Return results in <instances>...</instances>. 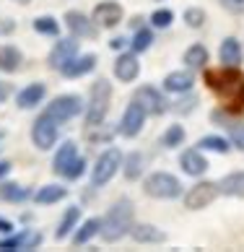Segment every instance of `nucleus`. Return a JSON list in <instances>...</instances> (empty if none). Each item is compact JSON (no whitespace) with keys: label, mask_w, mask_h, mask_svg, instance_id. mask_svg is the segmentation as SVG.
I'll use <instances>...</instances> for the list:
<instances>
[{"label":"nucleus","mask_w":244,"mask_h":252,"mask_svg":"<svg viewBox=\"0 0 244 252\" xmlns=\"http://www.w3.org/2000/svg\"><path fill=\"white\" fill-rule=\"evenodd\" d=\"M203 81L221 101L223 109H229L231 115L244 112V73L239 68H231V65L203 68Z\"/></svg>","instance_id":"nucleus-1"},{"label":"nucleus","mask_w":244,"mask_h":252,"mask_svg":"<svg viewBox=\"0 0 244 252\" xmlns=\"http://www.w3.org/2000/svg\"><path fill=\"white\" fill-rule=\"evenodd\" d=\"M133 223H135V205H133V200L120 198V200L112 203L107 216L101 219L99 237H101V242H107V245H115V242H120L122 237L130 234Z\"/></svg>","instance_id":"nucleus-2"},{"label":"nucleus","mask_w":244,"mask_h":252,"mask_svg":"<svg viewBox=\"0 0 244 252\" xmlns=\"http://www.w3.org/2000/svg\"><path fill=\"white\" fill-rule=\"evenodd\" d=\"M112 104V83L107 78H96L89 89V104H86V127H101L107 120V112Z\"/></svg>","instance_id":"nucleus-3"},{"label":"nucleus","mask_w":244,"mask_h":252,"mask_svg":"<svg viewBox=\"0 0 244 252\" xmlns=\"http://www.w3.org/2000/svg\"><path fill=\"white\" fill-rule=\"evenodd\" d=\"M182 182L172 172H153L143 180V192L156 200H174L182 195Z\"/></svg>","instance_id":"nucleus-4"},{"label":"nucleus","mask_w":244,"mask_h":252,"mask_svg":"<svg viewBox=\"0 0 244 252\" xmlns=\"http://www.w3.org/2000/svg\"><path fill=\"white\" fill-rule=\"evenodd\" d=\"M122 151L117 146H109L107 151H101L96 164H93L91 169V188H104V185L115 177L120 169H122Z\"/></svg>","instance_id":"nucleus-5"},{"label":"nucleus","mask_w":244,"mask_h":252,"mask_svg":"<svg viewBox=\"0 0 244 252\" xmlns=\"http://www.w3.org/2000/svg\"><path fill=\"white\" fill-rule=\"evenodd\" d=\"M81 112H86V107H83L78 94H60L44 107V115H50L58 125H65V123H70V120H76Z\"/></svg>","instance_id":"nucleus-6"},{"label":"nucleus","mask_w":244,"mask_h":252,"mask_svg":"<svg viewBox=\"0 0 244 252\" xmlns=\"http://www.w3.org/2000/svg\"><path fill=\"white\" fill-rule=\"evenodd\" d=\"M221 195L218 190V182H211V180H200L195 182L190 190L184 192V208L187 211H203Z\"/></svg>","instance_id":"nucleus-7"},{"label":"nucleus","mask_w":244,"mask_h":252,"mask_svg":"<svg viewBox=\"0 0 244 252\" xmlns=\"http://www.w3.org/2000/svg\"><path fill=\"white\" fill-rule=\"evenodd\" d=\"M58 135H60V125L55 123L50 115L42 112L31 125V143L39 148V151H50V148L58 143Z\"/></svg>","instance_id":"nucleus-8"},{"label":"nucleus","mask_w":244,"mask_h":252,"mask_svg":"<svg viewBox=\"0 0 244 252\" xmlns=\"http://www.w3.org/2000/svg\"><path fill=\"white\" fill-rule=\"evenodd\" d=\"M146 120H148V112L143 109V104L140 101H130V104L125 107V112H122V120H120V125H117V133L122 138H135L143 133V125H146Z\"/></svg>","instance_id":"nucleus-9"},{"label":"nucleus","mask_w":244,"mask_h":252,"mask_svg":"<svg viewBox=\"0 0 244 252\" xmlns=\"http://www.w3.org/2000/svg\"><path fill=\"white\" fill-rule=\"evenodd\" d=\"M76 55H78V39L76 36H58L55 47L47 55V65H50L52 70H62Z\"/></svg>","instance_id":"nucleus-10"},{"label":"nucleus","mask_w":244,"mask_h":252,"mask_svg":"<svg viewBox=\"0 0 244 252\" xmlns=\"http://www.w3.org/2000/svg\"><path fill=\"white\" fill-rule=\"evenodd\" d=\"M133 99L140 101V104H143V109L148 112V115H153V117H161L164 112L169 109V101L164 99V94H161L156 86H151V83L138 86L135 94H133Z\"/></svg>","instance_id":"nucleus-11"},{"label":"nucleus","mask_w":244,"mask_h":252,"mask_svg":"<svg viewBox=\"0 0 244 252\" xmlns=\"http://www.w3.org/2000/svg\"><path fill=\"white\" fill-rule=\"evenodd\" d=\"M122 16H125V11H122V5L117 0H101L91 11V18L99 29H115V26L122 24Z\"/></svg>","instance_id":"nucleus-12"},{"label":"nucleus","mask_w":244,"mask_h":252,"mask_svg":"<svg viewBox=\"0 0 244 252\" xmlns=\"http://www.w3.org/2000/svg\"><path fill=\"white\" fill-rule=\"evenodd\" d=\"M62 24H65V29L70 32V36H76V39H93L96 29H99V26L93 24V18H89L81 11H68L62 16Z\"/></svg>","instance_id":"nucleus-13"},{"label":"nucleus","mask_w":244,"mask_h":252,"mask_svg":"<svg viewBox=\"0 0 244 252\" xmlns=\"http://www.w3.org/2000/svg\"><path fill=\"white\" fill-rule=\"evenodd\" d=\"M115 78L122 81V83H133L138 76H140V63H138V55L135 52H125L122 50V55L115 60Z\"/></svg>","instance_id":"nucleus-14"},{"label":"nucleus","mask_w":244,"mask_h":252,"mask_svg":"<svg viewBox=\"0 0 244 252\" xmlns=\"http://www.w3.org/2000/svg\"><path fill=\"white\" fill-rule=\"evenodd\" d=\"M180 166L184 174L190 177H203L208 172V158L200 154V148H184L180 154Z\"/></svg>","instance_id":"nucleus-15"},{"label":"nucleus","mask_w":244,"mask_h":252,"mask_svg":"<svg viewBox=\"0 0 244 252\" xmlns=\"http://www.w3.org/2000/svg\"><path fill=\"white\" fill-rule=\"evenodd\" d=\"M96 68V55L93 52H83V55H76L65 68L60 70L65 78H83V76H89V73Z\"/></svg>","instance_id":"nucleus-16"},{"label":"nucleus","mask_w":244,"mask_h":252,"mask_svg":"<svg viewBox=\"0 0 244 252\" xmlns=\"http://www.w3.org/2000/svg\"><path fill=\"white\" fill-rule=\"evenodd\" d=\"M130 237H133V242H138V245H164L166 231L153 226V223H133Z\"/></svg>","instance_id":"nucleus-17"},{"label":"nucleus","mask_w":244,"mask_h":252,"mask_svg":"<svg viewBox=\"0 0 244 252\" xmlns=\"http://www.w3.org/2000/svg\"><path fill=\"white\" fill-rule=\"evenodd\" d=\"M44 96H47V86H44L42 81H34V83L24 86L16 94V104L21 107V109H34V107H39L42 101H44Z\"/></svg>","instance_id":"nucleus-18"},{"label":"nucleus","mask_w":244,"mask_h":252,"mask_svg":"<svg viewBox=\"0 0 244 252\" xmlns=\"http://www.w3.org/2000/svg\"><path fill=\"white\" fill-rule=\"evenodd\" d=\"M195 86V76L192 70H172L164 76V91H169V94H184V91H192Z\"/></svg>","instance_id":"nucleus-19"},{"label":"nucleus","mask_w":244,"mask_h":252,"mask_svg":"<svg viewBox=\"0 0 244 252\" xmlns=\"http://www.w3.org/2000/svg\"><path fill=\"white\" fill-rule=\"evenodd\" d=\"M218 60L221 65H231V68H239L242 60H244V50H242V42L237 36H226L218 47Z\"/></svg>","instance_id":"nucleus-20"},{"label":"nucleus","mask_w":244,"mask_h":252,"mask_svg":"<svg viewBox=\"0 0 244 252\" xmlns=\"http://www.w3.org/2000/svg\"><path fill=\"white\" fill-rule=\"evenodd\" d=\"M76 156H78L76 141H62L58 146V151H55V156H52V172L55 174H65V169L73 164V158H76Z\"/></svg>","instance_id":"nucleus-21"},{"label":"nucleus","mask_w":244,"mask_h":252,"mask_svg":"<svg viewBox=\"0 0 244 252\" xmlns=\"http://www.w3.org/2000/svg\"><path fill=\"white\" fill-rule=\"evenodd\" d=\"M99 231H101V219H86V221H81L76 229H73V234H70V242L76 247H81V245H89V242L93 239V237H99Z\"/></svg>","instance_id":"nucleus-22"},{"label":"nucleus","mask_w":244,"mask_h":252,"mask_svg":"<svg viewBox=\"0 0 244 252\" xmlns=\"http://www.w3.org/2000/svg\"><path fill=\"white\" fill-rule=\"evenodd\" d=\"M218 190L221 195L229 198H242L244 200V172H229L218 180Z\"/></svg>","instance_id":"nucleus-23"},{"label":"nucleus","mask_w":244,"mask_h":252,"mask_svg":"<svg viewBox=\"0 0 244 252\" xmlns=\"http://www.w3.org/2000/svg\"><path fill=\"white\" fill-rule=\"evenodd\" d=\"M24 63V55L18 47H13V44H0V73H16L18 68H21Z\"/></svg>","instance_id":"nucleus-24"},{"label":"nucleus","mask_w":244,"mask_h":252,"mask_svg":"<svg viewBox=\"0 0 244 252\" xmlns=\"http://www.w3.org/2000/svg\"><path fill=\"white\" fill-rule=\"evenodd\" d=\"M78 223H81V208H78V205H70V208L62 213L58 229H55V239H68Z\"/></svg>","instance_id":"nucleus-25"},{"label":"nucleus","mask_w":244,"mask_h":252,"mask_svg":"<svg viewBox=\"0 0 244 252\" xmlns=\"http://www.w3.org/2000/svg\"><path fill=\"white\" fill-rule=\"evenodd\" d=\"M208 47L205 44H200V42H195L192 47H187L184 50V65L190 70H203V68H208Z\"/></svg>","instance_id":"nucleus-26"},{"label":"nucleus","mask_w":244,"mask_h":252,"mask_svg":"<svg viewBox=\"0 0 244 252\" xmlns=\"http://www.w3.org/2000/svg\"><path fill=\"white\" fill-rule=\"evenodd\" d=\"M143 169H146V156L135 151V154H127L125 158H122V174H125V180L135 182L143 177Z\"/></svg>","instance_id":"nucleus-27"},{"label":"nucleus","mask_w":244,"mask_h":252,"mask_svg":"<svg viewBox=\"0 0 244 252\" xmlns=\"http://www.w3.org/2000/svg\"><path fill=\"white\" fill-rule=\"evenodd\" d=\"M29 198H34V192L29 188H24V185H18V182H0V200H5V203H24Z\"/></svg>","instance_id":"nucleus-28"},{"label":"nucleus","mask_w":244,"mask_h":252,"mask_svg":"<svg viewBox=\"0 0 244 252\" xmlns=\"http://www.w3.org/2000/svg\"><path fill=\"white\" fill-rule=\"evenodd\" d=\"M65 198H68V188H62V185H44V188L34 192V203H39V205H52Z\"/></svg>","instance_id":"nucleus-29"},{"label":"nucleus","mask_w":244,"mask_h":252,"mask_svg":"<svg viewBox=\"0 0 244 252\" xmlns=\"http://www.w3.org/2000/svg\"><path fill=\"white\" fill-rule=\"evenodd\" d=\"M195 148H200V151H213V154H229L231 141H226V138H221V135H203L200 141L195 143Z\"/></svg>","instance_id":"nucleus-30"},{"label":"nucleus","mask_w":244,"mask_h":252,"mask_svg":"<svg viewBox=\"0 0 244 252\" xmlns=\"http://www.w3.org/2000/svg\"><path fill=\"white\" fill-rule=\"evenodd\" d=\"M151 44H153V29H148V26H138L135 34H133V39H130V47H133V52H135V55L148 52V50H151Z\"/></svg>","instance_id":"nucleus-31"},{"label":"nucleus","mask_w":244,"mask_h":252,"mask_svg":"<svg viewBox=\"0 0 244 252\" xmlns=\"http://www.w3.org/2000/svg\"><path fill=\"white\" fill-rule=\"evenodd\" d=\"M31 26H34V32L42 34V36H55V39L60 36V21L52 16H36L31 21Z\"/></svg>","instance_id":"nucleus-32"},{"label":"nucleus","mask_w":244,"mask_h":252,"mask_svg":"<svg viewBox=\"0 0 244 252\" xmlns=\"http://www.w3.org/2000/svg\"><path fill=\"white\" fill-rule=\"evenodd\" d=\"M158 143L164 148H180L184 143V127L182 125H169L161 133V138H158Z\"/></svg>","instance_id":"nucleus-33"},{"label":"nucleus","mask_w":244,"mask_h":252,"mask_svg":"<svg viewBox=\"0 0 244 252\" xmlns=\"http://www.w3.org/2000/svg\"><path fill=\"white\" fill-rule=\"evenodd\" d=\"M31 229H21L16 234V231H11V234H5V239H0V250L3 252H16V250H24L26 245V237H29Z\"/></svg>","instance_id":"nucleus-34"},{"label":"nucleus","mask_w":244,"mask_h":252,"mask_svg":"<svg viewBox=\"0 0 244 252\" xmlns=\"http://www.w3.org/2000/svg\"><path fill=\"white\" fill-rule=\"evenodd\" d=\"M182 18H184V24L190 26V29H203V26H205V21H208V16H205V11H203V8H198V5H192V8H184Z\"/></svg>","instance_id":"nucleus-35"},{"label":"nucleus","mask_w":244,"mask_h":252,"mask_svg":"<svg viewBox=\"0 0 244 252\" xmlns=\"http://www.w3.org/2000/svg\"><path fill=\"white\" fill-rule=\"evenodd\" d=\"M148 21H151L153 29H169L172 21H174V11H172V8H156Z\"/></svg>","instance_id":"nucleus-36"},{"label":"nucleus","mask_w":244,"mask_h":252,"mask_svg":"<svg viewBox=\"0 0 244 252\" xmlns=\"http://www.w3.org/2000/svg\"><path fill=\"white\" fill-rule=\"evenodd\" d=\"M180 96H182V99L174 101L172 112H177V115H190V112L198 107V96H195L192 91H184V94H180Z\"/></svg>","instance_id":"nucleus-37"},{"label":"nucleus","mask_w":244,"mask_h":252,"mask_svg":"<svg viewBox=\"0 0 244 252\" xmlns=\"http://www.w3.org/2000/svg\"><path fill=\"white\" fill-rule=\"evenodd\" d=\"M86 174V158L83 156H76L73 158V164L68 166V169H65V180H81V177Z\"/></svg>","instance_id":"nucleus-38"},{"label":"nucleus","mask_w":244,"mask_h":252,"mask_svg":"<svg viewBox=\"0 0 244 252\" xmlns=\"http://www.w3.org/2000/svg\"><path fill=\"white\" fill-rule=\"evenodd\" d=\"M229 133H231V146L244 154V123H234L229 127Z\"/></svg>","instance_id":"nucleus-39"},{"label":"nucleus","mask_w":244,"mask_h":252,"mask_svg":"<svg viewBox=\"0 0 244 252\" xmlns=\"http://www.w3.org/2000/svg\"><path fill=\"white\" fill-rule=\"evenodd\" d=\"M39 245H42V231H29L24 250H34V247H39Z\"/></svg>","instance_id":"nucleus-40"},{"label":"nucleus","mask_w":244,"mask_h":252,"mask_svg":"<svg viewBox=\"0 0 244 252\" xmlns=\"http://www.w3.org/2000/svg\"><path fill=\"white\" fill-rule=\"evenodd\" d=\"M127 44H130V39H125V36H115V39H112V42H109V47L120 52V50H125V47H127Z\"/></svg>","instance_id":"nucleus-41"},{"label":"nucleus","mask_w":244,"mask_h":252,"mask_svg":"<svg viewBox=\"0 0 244 252\" xmlns=\"http://www.w3.org/2000/svg\"><path fill=\"white\" fill-rule=\"evenodd\" d=\"M16 226H13V221H8V219H3V216H0V234H11V231H13Z\"/></svg>","instance_id":"nucleus-42"},{"label":"nucleus","mask_w":244,"mask_h":252,"mask_svg":"<svg viewBox=\"0 0 244 252\" xmlns=\"http://www.w3.org/2000/svg\"><path fill=\"white\" fill-rule=\"evenodd\" d=\"M8 96H11V86H8L5 81H0V104H3Z\"/></svg>","instance_id":"nucleus-43"},{"label":"nucleus","mask_w":244,"mask_h":252,"mask_svg":"<svg viewBox=\"0 0 244 252\" xmlns=\"http://www.w3.org/2000/svg\"><path fill=\"white\" fill-rule=\"evenodd\" d=\"M11 169H13V164H11V161H0V180H3V177L11 172Z\"/></svg>","instance_id":"nucleus-44"},{"label":"nucleus","mask_w":244,"mask_h":252,"mask_svg":"<svg viewBox=\"0 0 244 252\" xmlns=\"http://www.w3.org/2000/svg\"><path fill=\"white\" fill-rule=\"evenodd\" d=\"M223 3H229L231 8H244V0H223Z\"/></svg>","instance_id":"nucleus-45"},{"label":"nucleus","mask_w":244,"mask_h":252,"mask_svg":"<svg viewBox=\"0 0 244 252\" xmlns=\"http://www.w3.org/2000/svg\"><path fill=\"white\" fill-rule=\"evenodd\" d=\"M18 3H31V0H18Z\"/></svg>","instance_id":"nucleus-46"},{"label":"nucleus","mask_w":244,"mask_h":252,"mask_svg":"<svg viewBox=\"0 0 244 252\" xmlns=\"http://www.w3.org/2000/svg\"><path fill=\"white\" fill-rule=\"evenodd\" d=\"M0 138H3V130H0Z\"/></svg>","instance_id":"nucleus-47"}]
</instances>
